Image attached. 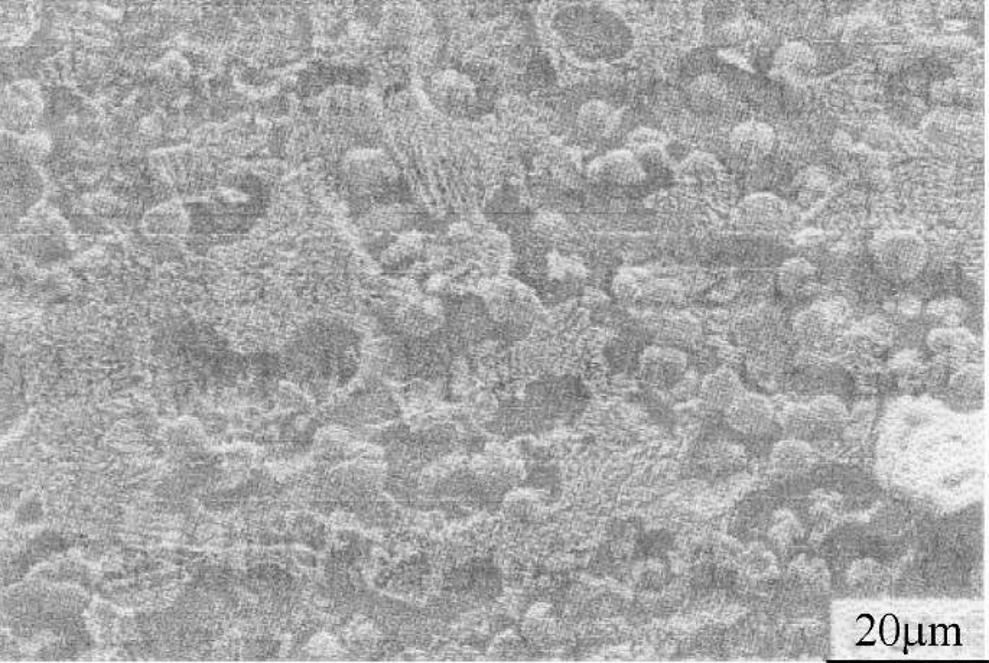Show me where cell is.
<instances>
[{"label": "cell", "mask_w": 989, "mask_h": 663, "mask_svg": "<svg viewBox=\"0 0 989 663\" xmlns=\"http://www.w3.org/2000/svg\"><path fill=\"white\" fill-rule=\"evenodd\" d=\"M556 34L575 57L611 61L623 57L633 44L629 25L601 6H572L555 18Z\"/></svg>", "instance_id": "6da1fadb"}, {"label": "cell", "mask_w": 989, "mask_h": 663, "mask_svg": "<svg viewBox=\"0 0 989 663\" xmlns=\"http://www.w3.org/2000/svg\"><path fill=\"white\" fill-rule=\"evenodd\" d=\"M878 268L894 281H912L926 268L929 249L919 234L888 230L871 242Z\"/></svg>", "instance_id": "7a4b0ae2"}, {"label": "cell", "mask_w": 989, "mask_h": 663, "mask_svg": "<svg viewBox=\"0 0 989 663\" xmlns=\"http://www.w3.org/2000/svg\"><path fill=\"white\" fill-rule=\"evenodd\" d=\"M484 302L490 317L507 327H529L540 314V304L532 289L516 279H496L484 288Z\"/></svg>", "instance_id": "3957f363"}, {"label": "cell", "mask_w": 989, "mask_h": 663, "mask_svg": "<svg viewBox=\"0 0 989 663\" xmlns=\"http://www.w3.org/2000/svg\"><path fill=\"white\" fill-rule=\"evenodd\" d=\"M343 175L356 193L382 194L399 181L395 162L379 148H357L344 156Z\"/></svg>", "instance_id": "277c9868"}, {"label": "cell", "mask_w": 989, "mask_h": 663, "mask_svg": "<svg viewBox=\"0 0 989 663\" xmlns=\"http://www.w3.org/2000/svg\"><path fill=\"white\" fill-rule=\"evenodd\" d=\"M44 99L38 84L31 80L16 81L6 87L2 94L3 132L26 136L34 132L42 115Z\"/></svg>", "instance_id": "5b68a950"}, {"label": "cell", "mask_w": 989, "mask_h": 663, "mask_svg": "<svg viewBox=\"0 0 989 663\" xmlns=\"http://www.w3.org/2000/svg\"><path fill=\"white\" fill-rule=\"evenodd\" d=\"M432 103L445 115H467L476 106V83L467 74L457 70L438 71L429 83Z\"/></svg>", "instance_id": "8992f818"}, {"label": "cell", "mask_w": 989, "mask_h": 663, "mask_svg": "<svg viewBox=\"0 0 989 663\" xmlns=\"http://www.w3.org/2000/svg\"><path fill=\"white\" fill-rule=\"evenodd\" d=\"M587 177L598 184L634 187L647 180L646 171L630 149H614L588 165Z\"/></svg>", "instance_id": "52a82bcc"}, {"label": "cell", "mask_w": 989, "mask_h": 663, "mask_svg": "<svg viewBox=\"0 0 989 663\" xmlns=\"http://www.w3.org/2000/svg\"><path fill=\"white\" fill-rule=\"evenodd\" d=\"M686 363L685 354L673 347H647L639 360L640 376L655 388H673L685 375Z\"/></svg>", "instance_id": "ba28073f"}, {"label": "cell", "mask_w": 989, "mask_h": 663, "mask_svg": "<svg viewBox=\"0 0 989 663\" xmlns=\"http://www.w3.org/2000/svg\"><path fill=\"white\" fill-rule=\"evenodd\" d=\"M849 307L842 298L816 302L800 312L795 320V334L803 341H819L828 337L836 325L847 318Z\"/></svg>", "instance_id": "9c48e42d"}, {"label": "cell", "mask_w": 989, "mask_h": 663, "mask_svg": "<svg viewBox=\"0 0 989 663\" xmlns=\"http://www.w3.org/2000/svg\"><path fill=\"white\" fill-rule=\"evenodd\" d=\"M787 204L771 193L748 195L735 210V221L743 230H766L786 216Z\"/></svg>", "instance_id": "30bf717a"}, {"label": "cell", "mask_w": 989, "mask_h": 663, "mask_svg": "<svg viewBox=\"0 0 989 663\" xmlns=\"http://www.w3.org/2000/svg\"><path fill=\"white\" fill-rule=\"evenodd\" d=\"M445 320L441 301L428 295H408L399 305V323L411 334L434 333Z\"/></svg>", "instance_id": "8fae6325"}, {"label": "cell", "mask_w": 989, "mask_h": 663, "mask_svg": "<svg viewBox=\"0 0 989 663\" xmlns=\"http://www.w3.org/2000/svg\"><path fill=\"white\" fill-rule=\"evenodd\" d=\"M776 132L770 125L748 120L735 126L730 135L731 151L745 161H760L773 151Z\"/></svg>", "instance_id": "7c38bea8"}, {"label": "cell", "mask_w": 989, "mask_h": 663, "mask_svg": "<svg viewBox=\"0 0 989 663\" xmlns=\"http://www.w3.org/2000/svg\"><path fill=\"white\" fill-rule=\"evenodd\" d=\"M621 125V115L616 107L603 100H590L579 107L577 128L591 142H603L613 138Z\"/></svg>", "instance_id": "4fadbf2b"}, {"label": "cell", "mask_w": 989, "mask_h": 663, "mask_svg": "<svg viewBox=\"0 0 989 663\" xmlns=\"http://www.w3.org/2000/svg\"><path fill=\"white\" fill-rule=\"evenodd\" d=\"M773 63L779 76L790 81H803L815 73L818 57L805 42L790 41L776 51Z\"/></svg>", "instance_id": "5bb4252c"}, {"label": "cell", "mask_w": 989, "mask_h": 663, "mask_svg": "<svg viewBox=\"0 0 989 663\" xmlns=\"http://www.w3.org/2000/svg\"><path fill=\"white\" fill-rule=\"evenodd\" d=\"M722 165L714 155L708 152H694L686 156L676 168V180L692 190H708L720 182Z\"/></svg>", "instance_id": "9a60e30c"}, {"label": "cell", "mask_w": 989, "mask_h": 663, "mask_svg": "<svg viewBox=\"0 0 989 663\" xmlns=\"http://www.w3.org/2000/svg\"><path fill=\"white\" fill-rule=\"evenodd\" d=\"M688 103L695 112L702 115H715L724 109L730 99L727 84L715 74L696 77L686 89Z\"/></svg>", "instance_id": "2e32d148"}, {"label": "cell", "mask_w": 989, "mask_h": 663, "mask_svg": "<svg viewBox=\"0 0 989 663\" xmlns=\"http://www.w3.org/2000/svg\"><path fill=\"white\" fill-rule=\"evenodd\" d=\"M771 409L769 403L756 395H741L728 408V421L744 434H758L769 427Z\"/></svg>", "instance_id": "e0dca14e"}, {"label": "cell", "mask_w": 989, "mask_h": 663, "mask_svg": "<svg viewBox=\"0 0 989 663\" xmlns=\"http://www.w3.org/2000/svg\"><path fill=\"white\" fill-rule=\"evenodd\" d=\"M782 327V317L776 308L760 307L741 317L737 323V334L744 343L761 346L776 336Z\"/></svg>", "instance_id": "ac0fdd59"}, {"label": "cell", "mask_w": 989, "mask_h": 663, "mask_svg": "<svg viewBox=\"0 0 989 663\" xmlns=\"http://www.w3.org/2000/svg\"><path fill=\"white\" fill-rule=\"evenodd\" d=\"M818 284V271L809 260H786L777 272V285L786 297L799 298L809 295Z\"/></svg>", "instance_id": "d6986e66"}, {"label": "cell", "mask_w": 989, "mask_h": 663, "mask_svg": "<svg viewBox=\"0 0 989 663\" xmlns=\"http://www.w3.org/2000/svg\"><path fill=\"white\" fill-rule=\"evenodd\" d=\"M743 395L740 379L731 370H718L705 379L702 396L715 409H727Z\"/></svg>", "instance_id": "ffe728a7"}, {"label": "cell", "mask_w": 989, "mask_h": 663, "mask_svg": "<svg viewBox=\"0 0 989 663\" xmlns=\"http://www.w3.org/2000/svg\"><path fill=\"white\" fill-rule=\"evenodd\" d=\"M426 250L424 236L411 232L402 234L395 242L386 247L382 255V263L387 268L403 269L415 265Z\"/></svg>", "instance_id": "44dd1931"}, {"label": "cell", "mask_w": 989, "mask_h": 663, "mask_svg": "<svg viewBox=\"0 0 989 663\" xmlns=\"http://www.w3.org/2000/svg\"><path fill=\"white\" fill-rule=\"evenodd\" d=\"M543 171L555 184L571 187L581 180V161L569 149H553L545 156Z\"/></svg>", "instance_id": "7402d4cb"}, {"label": "cell", "mask_w": 989, "mask_h": 663, "mask_svg": "<svg viewBox=\"0 0 989 663\" xmlns=\"http://www.w3.org/2000/svg\"><path fill=\"white\" fill-rule=\"evenodd\" d=\"M146 232L177 236L187 232L188 217L184 208L177 204H162L145 217Z\"/></svg>", "instance_id": "603a6c76"}, {"label": "cell", "mask_w": 989, "mask_h": 663, "mask_svg": "<svg viewBox=\"0 0 989 663\" xmlns=\"http://www.w3.org/2000/svg\"><path fill=\"white\" fill-rule=\"evenodd\" d=\"M532 230L536 236L548 245L561 246L571 240L574 230L571 224L559 214L540 213L532 223Z\"/></svg>", "instance_id": "cb8c5ba5"}, {"label": "cell", "mask_w": 989, "mask_h": 663, "mask_svg": "<svg viewBox=\"0 0 989 663\" xmlns=\"http://www.w3.org/2000/svg\"><path fill=\"white\" fill-rule=\"evenodd\" d=\"M974 344V336L959 327L938 328L929 336V346L936 351L966 350L971 349Z\"/></svg>", "instance_id": "d4e9b609"}, {"label": "cell", "mask_w": 989, "mask_h": 663, "mask_svg": "<svg viewBox=\"0 0 989 663\" xmlns=\"http://www.w3.org/2000/svg\"><path fill=\"white\" fill-rule=\"evenodd\" d=\"M926 310L933 320H938V323L948 327H958L959 324L964 323L969 312L965 302L955 297L936 299L927 305Z\"/></svg>", "instance_id": "484cf974"}, {"label": "cell", "mask_w": 989, "mask_h": 663, "mask_svg": "<svg viewBox=\"0 0 989 663\" xmlns=\"http://www.w3.org/2000/svg\"><path fill=\"white\" fill-rule=\"evenodd\" d=\"M549 276L555 281L572 284L581 282L587 276L584 265L579 260L566 258L559 253H552L548 258Z\"/></svg>", "instance_id": "4316f807"}, {"label": "cell", "mask_w": 989, "mask_h": 663, "mask_svg": "<svg viewBox=\"0 0 989 663\" xmlns=\"http://www.w3.org/2000/svg\"><path fill=\"white\" fill-rule=\"evenodd\" d=\"M646 282V276L639 269H623L614 278L613 291L616 297L623 299V301H637L642 297Z\"/></svg>", "instance_id": "83f0119b"}, {"label": "cell", "mask_w": 989, "mask_h": 663, "mask_svg": "<svg viewBox=\"0 0 989 663\" xmlns=\"http://www.w3.org/2000/svg\"><path fill=\"white\" fill-rule=\"evenodd\" d=\"M665 334L669 340L689 346L701 336V325L691 315H676V317L670 318L666 324Z\"/></svg>", "instance_id": "f1b7e54d"}, {"label": "cell", "mask_w": 989, "mask_h": 663, "mask_svg": "<svg viewBox=\"0 0 989 663\" xmlns=\"http://www.w3.org/2000/svg\"><path fill=\"white\" fill-rule=\"evenodd\" d=\"M640 299L657 302V304H675V302L682 301L683 288L678 282L670 281V279L647 281Z\"/></svg>", "instance_id": "f546056e"}, {"label": "cell", "mask_w": 989, "mask_h": 663, "mask_svg": "<svg viewBox=\"0 0 989 663\" xmlns=\"http://www.w3.org/2000/svg\"><path fill=\"white\" fill-rule=\"evenodd\" d=\"M629 149L639 159L647 177L650 172L660 171L668 164V154L663 142L643 143V145L631 146Z\"/></svg>", "instance_id": "4dcf8cb0"}, {"label": "cell", "mask_w": 989, "mask_h": 663, "mask_svg": "<svg viewBox=\"0 0 989 663\" xmlns=\"http://www.w3.org/2000/svg\"><path fill=\"white\" fill-rule=\"evenodd\" d=\"M722 35H724L725 41L730 42L731 45L750 47V45H756L760 39H763L766 32H764L763 26L753 24V22L740 21L725 26Z\"/></svg>", "instance_id": "1f68e13d"}, {"label": "cell", "mask_w": 989, "mask_h": 663, "mask_svg": "<svg viewBox=\"0 0 989 663\" xmlns=\"http://www.w3.org/2000/svg\"><path fill=\"white\" fill-rule=\"evenodd\" d=\"M738 448L740 447H734V445L730 444L712 445V447H709L707 454L708 466L714 468V470H728V468L737 466L743 460Z\"/></svg>", "instance_id": "d6a6232c"}, {"label": "cell", "mask_w": 989, "mask_h": 663, "mask_svg": "<svg viewBox=\"0 0 989 663\" xmlns=\"http://www.w3.org/2000/svg\"><path fill=\"white\" fill-rule=\"evenodd\" d=\"M809 461V450L799 442H784L776 451V463L783 468H799Z\"/></svg>", "instance_id": "836d02e7"}, {"label": "cell", "mask_w": 989, "mask_h": 663, "mask_svg": "<svg viewBox=\"0 0 989 663\" xmlns=\"http://www.w3.org/2000/svg\"><path fill=\"white\" fill-rule=\"evenodd\" d=\"M966 91H968V87L962 81L949 78V80L936 81L930 93H932L933 100H936V102L952 104L964 100Z\"/></svg>", "instance_id": "e575fe53"}, {"label": "cell", "mask_w": 989, "mask_h": 663, "mask_svg": "<svg viewBox=\"0 0 989 663\" xmlns=\"http://www.w3.org/2000/svg\"><path fill=\"white\" fill-rule=\"evenodd\" d=\"M955 386L956 389L962 393L975 392V389H978L979 386V377L977 372H974V370H968V372L962 373V375L956 377Z\"/></svg>", "instance_id": "d590c367"}, {"label": "cell", "mask_w": 989, "mask_h": 663, "mask_svg": "<svg viewBox=\"0 0 989 663\" xmlns=\"http://www.w3.org/2000/svg\"><path fill=\"white\" fill-rule=\"evenodd\" d=\"M920 310H922V304L916 298L904 297L900 299L899 311L903 312V314L916 315L919 314Z\"/></svg>", "instance_id": "8d00e7d4"}, {"label": "cell", "mask_w": 989, "mask_h": 663, "mask_svg": "<svg viewBox=\"0 0 989 663\" xmlns=\"http://www.w3.org/2000/svg\"><path fill=\"white\" fill-rule=\"evenodd\" d=\"M816 414L821 415L822 418L836 419L838 416H841V409H839L836 403H819L818 408H816Z\"/></svg>", "instance_id": "74e56055"}]
</instances>
